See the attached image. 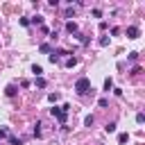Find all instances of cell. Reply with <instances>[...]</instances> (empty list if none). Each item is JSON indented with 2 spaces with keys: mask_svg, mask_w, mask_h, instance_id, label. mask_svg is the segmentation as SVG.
<instances>
[{
  "mask_svg": "<svg viewBox=\"0 0 145 145\" xmlns=\"http://www.w3.org/2000/svg\"><path fill=\"white\" fill-rule=\"evenodd\" d=\"M68 109H70L68 104H63L61 109H59V106H52V109H50V113H52V116H54V118H57V120L63 125V122L68 120Z\"/></svg>",
  "mask_w": 145,
  "mask_h": 145,
  "instance_id": "obj_1",
  "label": "cell"
},
{
  "mask_svg": "<svg viewBox=\"0 0 145 145\" xmlns=\"http://www.w3.org/2000/svg\"><path fill=\"white\" fill-rule=\"evenodd\" d=\"M75 91H77L79 95H86V93L91 91V79H88V77H79V79L75 82Z\"/></svg>",
  "mask_w": 145,
  "mask_h": 145,
  "instance_id": "obj_2",
  "label": "cell"
},
{
  "mask_svg": "<svg viewBox=\"0 0 145 145\" xmlns=\"http://www.w3.org/2000/svg\"><path fill=\"white\" fill-rule=\"evenodd\" d=\"M127 39H138V27H136V25L127 27Z\"/></svg>",
  "mask_w": 145,
  "mask_h": 145,
  "instance_id": "obj_3",
  "label": "cell"
},
{
  "mask_svg": "<svg viewBox=\"0 0 145 145\" xmlns=\"http://www.w3.org/2000/svg\"><path fill=\"white\" fill-rule=\"evenodd\" d=\"M66 29H68L70 34H75V32H77V23H72V20H70V23H66Z\"/></svg>",
  "mask_w": 145,
  "mask_h": 145,
  "instance_id": "obj_4",
  "label": "cell"
},
{
  "mask_svg": "<svg viewBox=\"0 0 145 145\" xmlns=\"http://www.w3.org/2000/svg\"><path fill=\"white\" fill-rule=\"evenodd\" d=\"M111 88H113V79H111V77H106V79H104V91L109 93Z\"/></svg>",
  "mask_w": 145,
  "mask_h": 145,
  "instance_id": "obj_5",
  "label": "cell"
},
{
  "mask_svg": "<svg viewBox=\"0 0 145 145\" xmlns=\"http://www.w3.org/2000/svg\"><path fill=\"white\" fill-rule=\"evenodd\" d=\"M72 66H77V59L75 57H68L66 59V68H72Z\"/></svg>",
  "mask_w": 145,
  "mask_h": 145,
  "instance_id": "obj_6",
  "label": "cell"
},
{
  "mask_svg": "<svg viewBox=\"0 0 145 145\" xmlns=\"http://www.w3.org/2000/svg\"><path fill=\"white\" fill-rule=\"evenodd\" d=\"M5 93H7V95H9V97H14V95H16V86H14V84H9V86H7V91H5Z\"/></svg>",
  "mask_w": 145,
  "mask_h": 145,
  "instance_id": "obj_7",
  "label": "cell"
},
{
  "mask_svg": "<svg viewBox=\"0 0 145 145\" xmlns=\"http://www.w3.org/2000/svg\"><path fill=\"white\" fill-rule=\"evenodd\" d=\"M32 72H34V75H36V77H41V72H43V68H41V66H36V63H34V66H32Z\"/></svg>",
  "mask_w": 145,
  "mask_h": 145,
  "instance_id": "obj_8",
  "label": "cell"
},
{
  "mask_svg": "<svg viewBox=\"0 0 145 145\" xmlns=\"http://www.w3.org/2000/svg\"><path fill=\"white\" fill-rule=\"evenodd\" d=\"M93 122H95L93 116H86V118H84V125H86V127H93Z\"/></svg>",
  "mask_w": 145,
  "mask_h": 145,
  "instance_id": "obj_9",
  "label": "cell"
},
{
  "mask_svg": "<svg viewBox=\"0 0 145 145\" xmlns=\"http://www.w3.org/2000/svg\"><path fill=\"white\" fill-rule=\"evenodd\" d=\"M127 140H129V134H120V136H118V143H120V145H125Z\"/></svg>",
  "mask_w": 145,
  "mask_h": 145,
  "instance_id": "obj_10",
  "label": "cell"
},
{
  "mask_svg": "<svg viewBox=\"0 0 145 145\" xmlns=\"http://www.w3.org/2000/svg\"><path fill=\"white\" fill-rule=\"evenodd\" d=\"M9 143H11V145H23V140L16 138V136H9Z\"/></svg>",
  "mask_w": 145,
  "mask_h": 145,
  "instance_id": "obj_11",
  "label": "cell"
},
{
  "mask_svg": "<svg viewBox=\"0 0 145 145\" xmlns=\"http://www.w3.org/2000/svg\"><path fill=\"white\" fill-rule=\"evenodd\" d=\"M39 50H41V52H52V48H50L48 43H41V48H39Z\"/></svg>",
  "mask_w": 145,
  "mask_h": 145,
  "instance_id": "obj_12",
  "label": "cell"
},
{
  "mask_svg": "<svg viewBox=\"0 0 145 145\" xmlns=\"http://www.w3.org/2000/svg\"><path fill=\"white\" fill-rule=\"evenodd\" d=\"M104 129H106V131H109V134H113V131H116V122H109V125H106V127H104Z\"/></svg>",
  "mask_w": 145,
  "mask_h": 145,
  "instance_id": "obj_13",
  "label": "cell"
},
{
  "mask_svg": "<svg viewBox=\"0 0 145 145\" xmlns=\"http://www.w3.org/2000/svg\"><path fill=\"white\" fill-rule=\"evenodd\" d=\"M70 16H75V7H68L66 9V18H70Z\"/></svg>",
  "mask_w": 145,
  "mask_h": 145,
  "instance_id": "obj_14",
  "label": "cell"
},
{
  "mask_svg": "<svg viewBox=\"0 0 145 145\" xmlns=\"http://www.w3.org/2000/svg\"><path fill=\"white\" fill-rule=\"evenodd\" d=\"M48 100H50V102H57V100H59V93H50Z\"/></svg>",
  "mask_w": 145,
  "mask_h": 145,
  "instance_id": "obj_15",
  "label": "cell"
},
{
  "mask_svg": "<svg viewBox=\"0 0 145 145\" xmlns=\"http://www.w3.org/2000/svg\"><path fill=\"white\" fill-rule=\"evenodd\" d=\"M136 122L143 125V122H145V116H143V113H136Z\"/></svg>",
  "mask_w": 145,
  "mask_h": 145,
  "instance_id": "obj_16",
  "label": "cell"
},
{
  "mask_svg": "<svg viewBox=\"0 0 145 145\" xmlns=\"http://www.w3.org/2000/svg\"><path fill=\"white\" fill-rule=\"evenodd\" d=\"M36 86H39V88H43V86H45V79H43V77H39V79H36Z\"/></svg>",
  "mask_w": 145,
  "mask_h": 145,
  "instance_id": "obj_17",
  "label": "cell"
},
{
  "mask_svg": "<svg viewBox=\"0 0 145 145\" xmlns=\"http://www.w3.org/2000/svg\"><path fill=\"white\" fill-rule=\"evenodd\" d=\"M97 104H100V106H109V100H106V97H100V102H97Z\"/></svg>",
  "mask_w": 145,
  "mask_h": 145,
  "instance_id": "obj_18",
  "label": "cell"
},
{
  "mask_svg": "<svg viewBox=\"0 0 145 145\" xmlns=\"http://www.w3.org/2000/svg\"><path fill=\"white\" fill-rule=\"evenodd\" d=\"M100 45H109V36H102L100 39Z\"/></svg>",
  "mask_w": 145,
  "mask_h": 145,
  "instance_id": "obj_19",
  "label": "cell"
},
{
  "mask_svg": "<svg viewBox=\"0 0 145 145\" xmlns=\"http://www.w3.org/2000/svg\"><path fill=\"white\" fill-rule=\"evenodd\" d=\"M5 136H9V131H7L5 127H2V129H0V138H5Z\"/></svg>",
  "mask_w": 145,
  "mask_h": 145,
  "instance_id": "obj_20",
  "label": "cell"
}]
</instances>
